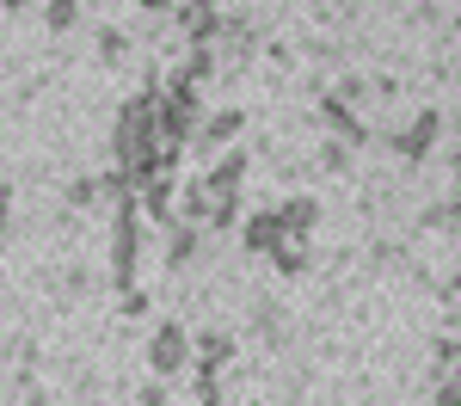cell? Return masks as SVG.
Segmentation results:
<instances>
[{"label": "cell", "mask_w": 461, "mask_h": 406, "mask_svg": "<svg viewBox=\"0 0 461 406\" xmlns=\"http://www.w3.org/2000/svg\"><path fill=\"white\" fill-rule=\"evenodd\" d=\"M154 148H160V86H142L130 105L117 111L111 154H117V167H142Z\"/></svg>", "instance_id": "1"}, {"label": "cell", "mask_w": 461, "mask_h": 406, "mask_svg": "<svg viewBox=\"0 0 461 406\" xmlns=\"http://www.w3.org/2000/svg\"><path fill=\"white\" fill-rule=\"evenodd\" d=\"M142 197H117V221H111V271L117 290H136V265H142Z\"/></svg>", "instance_id": "2"}, {"label": "cell", "mask_w": 461, "mask_h": 406, "mask_svg": "<svg viewBox=\"0 0 461 406\" xmlns=\"http://www.w3.org/2000/svg\"><path fill=\"white\" fill-rule=\"evenodd\" d=\"M197 123H203V93H197L191 74H173L167 93H160V142L185 148L191 136H197Z\"/></svg>", "instance_id": "3"}, {"label": "cell", "mask_w": 461, "mask_h": 406, "mask_svg": "<svg viewBox=\"0 0 461 406\" xmlns=\"http://www.w3.org/2000/svg\"><path fill=\"white\" fill-rule=\"evenodd\" d=\"M185 364H191V338H185L173 320H160L154 338H148V369H154V375H178Z\"/></svg>", "instance_id": "4"}, {"label": "cell", "mask_w": 461, "mask_h": 406, "mask_svg": "<svg viewBox=\"0 0 461 406\" xmlns=\"http://www.w3.org/2000/svg\"><path fill=\"white\" fill-rule=\"evenodd\" d=\"M240 240H247V253H277V247H284L289 234H284V216H277V210H258V216H247L240 221Z\"/></svg>", "instance_id": "5"}, {"label": "cell", "mask_w": 461, "mask_h": 406, "mask_svg": "<svg viewBox=\"0 0 461 406\" xmlns=\"http://www.w3.org/2000/svg\"><path fill=\"white\" fill-rule=\"evenodd\" d=\"M178 25L191 43H215L221 32V13H215V0H178Z\"/></svg>", "instance_id": "6"}, {"label": "cell", "mask_w": 461, "mask_h": 406, "mask_svg": "<svg viewBox=\"0 0 461 406\" xmlns=\"http://www.w3.org/2000/svg\"><path fill=\"white\" fill-rule=\"evenodd\" d=\"M173 197H178V191H173V173H167V179H148V185H142V216L160 221V228H173V221H178Z\"/></svg>", "instance_id": "7"}, {"label": "cell", "mask_w": 461, "mask_h": 406, "mask_svg": "<svg viewBox=\"0 0 461 406\" xmlns=\"http://www.w3.org/2000/svg\"><path fill=\"white\" fill-rule=\"evenodd\" d=\"M234 136H240V111H215V117L197 123V148H203L210 160H215V148H228Z\"/></svg>", "instance_id": "8"}, {"label": "cell", "mask_w": 461, "mask_h": 406, "mask_svg": "<svg viewBox=\"0 0 461 406\" xmlns=\"http://www.w3.org/2000/svg\"><path fill=\"white\" fill-rule=\"evenodd\" d=\"M240 179H247V154H221L210 160V197H240Z\"/></svg>", "instance_id": "9"}, {"label": "cell", "mask_w": 461, "mask_h": 406, "mask_svg": "<svg viewBox=\"0 0 461 406\" xmlns=\"http://www.w3.org/2000/svg\"><path fill=\"white\" fill-rule=\"evenodd\" d=\"M191 357H197V375H215V369L234 364V338H228V332H203V338L191 345Z\"/></svg>", "instance_id": "10"}, {"label": "cell", "mask_w": 461, "mask_h": 406, "mask_svg": "<svg viewBox=\"0 0 461 406\" xmlns=\"http://www.w3.org/2000/svg\"><path fill=\"white\" fill-rule=\"evenodd\" d=\"M437 130H443V117H437V111H419V123H412V130H406V136H400V154H406V160H425L430 154V142H437Z\"/></svg>", "instance_id": "11"}, {"label": "cell", "mask_w": 461, "mask_h": 406, "mask_svg": "<svg viewBox=\"0 0 461 406\" xmlns=\"http://www.w3.org/2000/svg\"><path fill=\"white\" fill-rule=\"evenodd\" d=\"M320 117H326V123H332V130H339L345 142H363V136H369V130H363V117H357V111L345 105V93H332V99H320Z\"/></svg>", "instance_id": "12"}, {"label": "cell", "mask_w": 461, "mask_h": 406, "mask_svg": "<svg viewBox=\"0 0 461 406\" xmlns=\"http://www.w3.org/2000/svg\"><path fill=\"white\" fill-rule=\"evenodd\" d=\"M277 216H284V234H289V240H302V234H314L320 203H314V197H289V203H277Z\"/></svg>", "instance_id": "13"}, {"label": "cell", "mask_w": 461, "mask_h": 406, "mask_svg": "<svg viewBox=\"0 0 461 406\" xmlns=\"http://www.w3.org/2000/svg\"><path fill=\"white\" fill-rule=\"evenodd\" d=\"M197 247H203V228H197V221H173V265H191V258H197Z\"/></svg>", "instance_id": "14"}, {"label": "cell", "mask_w": 461, "mask_h": 406, "mask_svg": "<svg viewBox=\"0 0 461 406\" xmlns=\"http://www.w3.org/2000/svg\"><path fill=\"white\" fill-rule=\"evenodd\" d=\"M210 210H215L210 185H191V191L178 197V216H185V221H210Z\"/></svg>", "instance_id": "15"}, {"label": "cell", "mask_w": 461, "mask_h": 406, "mask_svg": "<svg viewBox=\"0 0 461 406\" xmlns=\"http://www.w3.org/2000/svg\"><path fill=\"white\" fill-rule=\"evenodd\" d=\"M271 265H277L284 277H295V271H308V253H302V240H284V247L271 253Z\"/></svg>", "instance_id": "16"}, {"label": "cell", "mask_w": 461, "mask_h": 406, "mask_svg": "<svg viewBox=\"0 0 461 406\" xmlns=\"http://www.w3.org/2000/svg\"><path fill=\"white\" fill-rule=\"evenodd\" d=\"M185 74H191L197 86H203V80L215 74V50H210V43H191V62H185Z\"/></svg>", "instance_id": "17"}, {"label": "cell", "mask_w": 461, "mask_h": 406, "mask_svg": "<svg viewBox=\"0 0 461 406\" xmlns=\"http://www.w3.org/2000/svg\"><path fill=\"white\" fill-rule=\"evenodd\" d=\"M74 13H80L74 0H43V19H50L56 32H68V25H74Z\"/></svg>", "instance_id": "18"}, {"label": "cell", "mask_w": 461, "mask_h": 406, "mask_svg": "<svg viewBox=\"0 0 461 406\" xmlns=\"http://www.w3.org/2000/svg\"><path fill=\"white\" fill-rule=\"evenodd\" d=\"M234 221H240V197H215L210 228H234Z\"/></svg>", "instance_id": "19"}, {"label": "cell", "mask_w": 461, "mask_h": 406, "mask_svg": "<svg viewBox=\"0 0 461 406\" xmlns=\"http://www.w3.org/2000/svg\"><path fill=\"white\" fill-rule=\"evenodd\" d=\"M437 406H461V382H456V375L443 382V394H437Z\"/></svg>", "instance_id": "20"}, {"label": "cell", "mask_w": 461, "mask_h": 406, "mask_svg": "<svg viewBox=\"0 0 461 406\" xmlns=\"http://www.w3.org/2000/svg\"><path fill=\"white\" fill-rule=\"evenodd\" d=\"M142 406H173V401H167V388L154 382V388H142Z\"/></svg>", "instance_id": "21"}, {"label": "cell", "mask_w": 461, "mask_h": 406, "mask_svg": "<svg viewBox=\"0 0 461 406\" xmlns=\"http://www.w3.org/2000/svg\"><path fill=\"white\" fill-rule=\"evenodd\" d=\"M6 216H13V191L0 185V228H6Z\"/></svg>", "instance_id": "22"}, {"label": "cell", "mask_w": 461, "mask_h": 406, "mask_svg": "<svg viewBox=\"0 0 461 406\" xmlns=\"http://www.w3.org/2000/svg\"><path fill=\"white\" fill-rule=\"evenodd\" d=\"M148 13H167V6H178V0H142Z\"/></svg>", "instance_id": "23"}, {"label": "cell", "mask_w": 461, "mask_h": 406, "mask_svg": "<svg viewBox=\"0 0 461 406\" xmlns=\"http://www.w3.org/2000/svg\"><path fill=\"white\" fill-rule=\"evenodd\" d=\"M0 6H32V0H0Z\"/></svg>", "instance_id": "24"}]
</instances>
